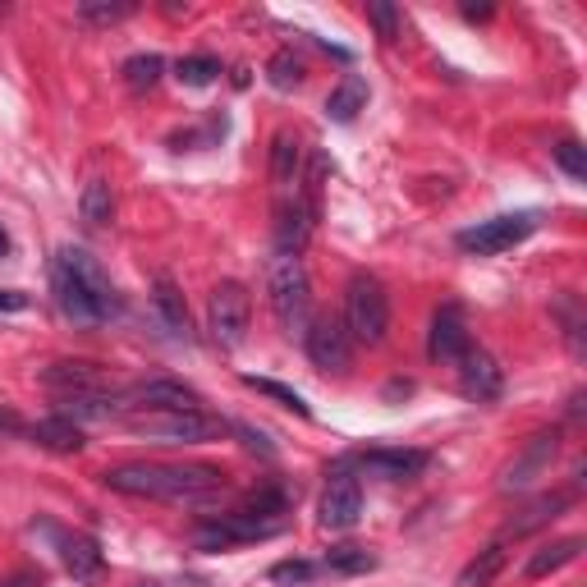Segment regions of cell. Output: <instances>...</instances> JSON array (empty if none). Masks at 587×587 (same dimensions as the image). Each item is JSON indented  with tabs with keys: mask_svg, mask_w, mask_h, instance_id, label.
Returning a JSON list of instances; mask_svg holds the SVG:
<instances>
[{
	"mask_svg": "<svg viewBox=\"0 0 587 587\" xmlns=\"http://www.w3.org/2000/svg\"><path fill=\"white\" fill-rule=\"evenodd\" d=\"M326 570H331V574H344V578L372 574V570H377V555L367 551V547H331V551H326Z\"/></svg>",
	"mask_w": 587,
	"mask_h": 587,
	"instance_id": "cell-27",
	"label": "cell"
},
{
	"mask_svg": "<svg viewBox=\"0 0 587 587\" xmlns=\"http://www.w3.org/2000/svg\"><path fill=\"white\" fill-rule=\"evenodd\" d=\"M151 308H157V317L166 321L170 335L188 340V308H184V294L175 290V280H170V276H161L157 285H151Z\"/></svg>",
	"mask_w": 587,
	"mask_h": 587,
	"instance_id": "cell-21",
	"label": "cell"
},
{
	"mask_svg": "<svg viewBox=\"0 0 587 587\" xmlns=\"http://www.w3.org/2000/svg\"><path fill=\"white\" fill-rule=\"evenodd\" d=\"M101 482L120 496L166 500V505H198L225 487V473L211 464H120L106 468Z\"/></svg>",
	"mask_w": 587,
	"mask_h": 587,
	"instance_id": "cell-2",
	"label": "cell"
},
{
	"mask_svg": "<svg viewBox=\"0 0 587 587\" xmlns=\"http://www.w3.org/2000/svg\"><path fill=\"white\" fill-rule=\"evenodd\" d=\"M464 19H468V24H487V19H491V5H464Z\"/></svg>",
	"mask_w": 587,
	"mask_h": 587,
	"instance_id": "cell-38",
	"label": "cell"
},
{
	"mask_svg": "<svg viewBox=\"0 0 587 587\" xmlns=\"http://www.w3.org/2000/svg\"><path fill=\"white\" fill-rule=\"evenodd\" d=\"M427 464H431L427 450H400V445H377L358 454V468L381 477V482H413V477H423Z\"/></svg>",
	"mask_w": 587,
	"mask_h": 587,
	"instance_id": "cell-12",
	"label": "cell"
},
{
	"mask_svg": "<svg viewBox=\"0 0 587 587\" xmlns=\"http://www.w3.org/2000/svg\"><path fill=\"white\" fill-rule=\"evenodd\" d=\"M244 386L248 390H257V395H267V400H276L280 408H290V413H298V418H313V408H308V400L298 395L294 386H280V381H271V377H244Z\"/></svg>",
	"mask_w": 587,
	"mask_h": 587,
	"instance_id": "cell-29",
	"label": "cell"
},
{
	"mask_svg": "<svg viewBox=\"0 0 587 587\" xmlns=\"http://www.w3.org/2000/svg\"><path fill=\"white\" fill-rule=\"evenodd\" d=\"M460 367V390L473 400V404H491V400H500V390H505V372H500V363L487 354V350H473L454 363Z\"/></svg>",
	"mask_w": 587,
	"mask_h": 587,
	"instance_id": "cell-15",
	"label": "cell"
},
{
	"mask_svg": "<svg viewBox=\"0 0 587 587\" xmlns=\"http://www.w3.org/2000/svg\"><path fill=\"white\" fill-rule=\"evenodd\" d=\"M271 180L280 188V198H285V193H298L294 184L303 180V143H298V134H290V129H280V134L271 138Z\"/></svg>",
	"mask_w": 587,
	"mask_h": 587,
	"instance_id": "cell-18",
	"label": "cell"
},
{
	"mask_svg": "<svg viewBox=\"0 0 587 587\" xmlns=\"http://www.w3.org/2000/svg\"><path fill=\"white\" fill-rule=\"evenodd\" d=\"M285 524L280 518H257L248 510H234V514H211L193 528V547L198 551H230V547H244V541H267L280 537Z\"/></svg>",
	"mask_w": 587,
	"mask_h": 587,
	"instance_id": "cell-6",
	"label": "cell"
},
{
	"mask_svg": "<svg viewBox=\"0 0 587 587\" xmlns=\"http://www.w3.org/2000/svg\"><path fill=\"white\" fill-rule=\"evenodd\" d=\"M51 294H56V308L64 313V321L83 326V331H93V326H106L120 317V290L111 285V276L101 271V262L88 253V248H74L64 244L51 262Z\"/></svg>",
	"mask_w": 587,
	"mask_h": 587,
	"instance_id": "cell-1",
	"label": "cell"
},
{
	"mask_svg": "<svg viewBox=\"0 0 587 587\" xmlns=\"http://www.w3.org/2000/svg\"><path fill=\"white\" fill-rule=\"evenodd\" d=\"M78 216H83V225H93V230H101L106 221H111V216H115V193H111V184H106V180H93L88 188H83Z\"/></svg>",
	"mask_w": 587,
	"mask_h": 587,
	"instance_id": "cell-26",
	"label": "cell"
},
{
	"mask_svg": "<svg viewBox=\"0 0 587 587\" xmlns=\"http://www.w3.org/2000/svg\"><path fill=\"white\" fill-rule=\"evenodd\" d=\"M468 350H473V335L464 326V313L441 308L437 317H431V331H427V358L431 363H460Z\"/></svg>",
	"mask_w": 587,
	"mask_h": 587,
	"instance_id": "cell-16",
	"label": "cell"
},
{
	"mask_svg": "<svg viewBox=\"0 0 587 587\" xmlns=\"http://www.w3.org/2000/svg\"><path fill=\"white\" fill-rule=\"evenodd\" d=\"M60 560H64V570H70L78 583H93V578L101 574V564H106L97 537H88V533L60 537Z\"/></svg>",
	"mask_w": 587,
	"mask_h": 587,
	"instance_id": "cell-19",
	"label": "cell"
},
{
	"mask_svg": "<svg viewBox=\"0 0 587 587\" xmlns=\"http://www.w3.org/2000/svg\"><path fill=\"white\" fill-rule=\"evenodd\" d=\"M560 510H570V491H555V496L533 500L524 514L505 524V537H528V533H537V528H547L551 518H560Z\"/></svg>",
	"mask_w": 587,
	"mask_h": 587,
	"instance_id": "cell-22",
	"label": "cell"
},
{
	"mask_svg": "<svg viewBox=\"0 0 587 587\" xmlns=\"http://www.w3.org/2000/svg\"><path fill=\"white\" fill-rule=\"evenodd\" d=\"M358 111H367V78L344 74V78H340V88L326 97V115H331L335 124H350Z\"/></svg>",
	"mask_w": 587,
	"mask_h": 587,
	"instance_id": "cell-23",
	"label": "cell"
},
{
	"mask_svg": "<svg viewBox=\"0 0 587 587\" xmlns=\"http://www.w3.org/2000/svg\"><path fill=\"white\" fill-rule=\"evenodd\" d=\"M120 423H124V431H134L143 441H157V445H203L230 431V423L207 408H134Z\"/></svg>",
	"mask_w": 587,
	"mask_h": 587,
	"instance_id": "cell-3",
	"label": "cell"
},
{
	"mask_svg": "<svg viewBox=\"0 0 587 587\" xmlns=\"http://www.w3.org/2000/svg\"><path fill=\"white\" fill-rule=\"evenodd\" d=\"M216 74H221V60H216V56H184V60H175V78L184 83V88H207V83H216Z\"/></svg>",
	"mask_w": 587,
	"mask_h": 587,
	"instance_id": "cell-32",
	"label": "cell"
},
{
	"mask_svg": "<svg viewBox=\"0 0 587 587\" xmlns=\"http://www.w3.org/2000/svg\"><path fill=\"white\" fill-rule=\"evenodd\" d=\"M248 321H253V294L239 280H221L207 298V331L221 350H239L248 340Z\"/></svg>",
	"mask_w": 587,
	"mask_h": 587,
	"instance_id": "cell-7",
	"label": "cell"
},
{
	"mask_svg": "<svg viewBox=\"0 0 587 587\" xmlns=\"http://www.w3.org/2000/svg\"><path fill=\"white\" fill-rule=\"evenodd\" d=\"M28 294H19V290H0V313H24L28 308Z\"/></svg>",
	"mask_w": 587,
	"mask_h": 587,
	"instance_id": "cell-37",
	"label": "cell"
},
{
	"mask_svg": "<svg viewBox=\"0 0 587 587\" xmlns=\"http://www.w3.org/2000/svg\"><path fill=\"white\" fill-rule=\"evenodd\" d=\"M161 74H166V60H161L157 51H147V56H129V60H124V83H129L134 93L157 88Z\"/></svg>",
	"mask_w": 587,
	"mask_h": 587,
	"instance_id": "cell-28",
	"label": "cell"
},
{
	"mask_svg": "<svg viewBox=\"0 0 587 587\" xmlns=\"http://www.w3.org/2000/svg\"><path fill=\"white\" fill-rule=\"evenodd\" d=\"M303 350L326 377H344L354 367V340L340 317H313L308 331H303Z\"/></svg>",
	"mask_w": 587,
	"mask_h": 587,
	"instance_id": "cell-9",
	"label": "cell"
},
{
	"mask_svg": "<svg viewBox=\"0 0 587 587\" xmlns=\"http://www.w3.org/2000/svg\"><path fill=\"white\" fill-rule=\"evenodd\" d=\"M28 437L41 445V450H56V454H78L83 445V427L74 418H64V413H51V418H41L37 427H28Z\"/></svg>",
	"mask_w": 587,
	"mask_h": 587,
	"instance_id": "cell-20",
	"label": "cell"
},
{
	"mask_svg": "<svg viewBox=\"0 0 587 587\" xmlns=\"http://www.w3.org/2000/svg\"><path fill=\"white\" fill-rule=\"evenodd\" d=\"M5 587H41V578H37V574H14Z\"/></svg>",
	"mask_w": 587,
	"mask_h": 587,
	"instance_id": "cell-39",
	"label": "cell"
},
{
	"mask_svg": "<svg viewBox=\"0 0 587 587\" xmlns=\"http://www.w3.org/2000/svg\"><path fill=\"white\" fill-rule=\"evenodd\" d=\"M367 24L377 28V37L386 41H400V33H404V19H400V5H390V0H372V5H367Z\"/></svg>",
	"mask_w": 587,
	"mask_h": 587,
	"instance_id": "cell-33",
	"label": "cell"
},
{
	"mask_svg": "<svg viewBox=\"0 0 587 587\" xmlns=\"http://www.w3.org/2000/svg\"><path fill=\"white\" fill-rule=\"evenodd\" d=\"M313 221H317V207L303 198V193H285V198L276 203V248L303 253L313 239Z\"/></svg>",
	"mask_w": 587,
	"mask_h": 587,
	"instance_id": "cell-14",
	"label": "cell"
},
{
	"mask_svg": "<svg viewBox=\"0 0 587 587\" xmlns=\"http://www.w3.org/2000/svg\"><path fill=\"white\" fill-rule=\"evenodd\" d=\"M41 386L56 390V395H101L111 390V372L101 363H88V358H60L51 367H41Z\"/></svg>",
	"mask_w": 587,
	"mask_h": 587,
	"instance_id": "cell-11",
	"label": "cell"
},
{
	"mask_svg": "<svg viewBox=\"0 0 587 587\" xmlns=\"http://www.w3.org/2000/svg\"><path fill=\"white\" fill-rule=\"evenodd\" d=\"M267 83H271L276 93H294L298 83H303V60L294 51H276L267 60Z\"/></svg>",
	"mask_w": 587,
	"mask_h": 587,
	"instance_id": "cell-30",
	"label": "cell"
},
{
	"mask_svg": "<svg viewBox=\"0 0 587 587\" xmlns=\"http://www.w3.org/2000/svg\"><path fill=\"white\" fill-rule=\"evenodd\" d=\"M134 14V0H83L78 5V19L83 24H97V28H111L120 19Z\"/></svg>",
	"mask_w": 587,
	"mask_h": 587,
	"instance_id": "cell-31",
	"label": "cell"
},
{
	"mask_svg": "<svg viewBox=\"0 0 587 587\" xmlns=\"http://www.w3.org/2000/svg\"><path fill=\"white\" fill-rule=\"evenodd\" d=\"M555 450H560V431H537V437L524 445V454L505 468V491H518V487H528V482H537L541 473L551 468V460H555Z\"/></svg>",
	"mask_w": 587,
	"mask_h": 587,
	"instance_id": "cell-17",
	"label": "cell"
},
{
	"mask_svg": "<svg viewBox=\"0 0 587 587\" xmlns=\"http://www.w3.org/2000/svg\"><path fill=\"white\" fill-rule=\"evenodd\" d=\"M313 574H317V564H308V560H280L271 570V583H308Z\"/></svg>",
	"mask_w": 587,
	"mask_h": 587,
	"instance_id": "cell-35",
	"label": "cell"
},
{
	"mask_svg": "<svg viewBox=\"0 0 587 587\" xmlns=\"http://www.w3.org/2000/svg\"><path fill=\"white\" fill-rule=\"evenodd\" d=\"M124 408H203V395L193 386L175 381V377H151L124 390Z\"/></svg>",
	"mask_w": 587,
	"mask_h": 587,
	"instance_id": "cell-13",
	"label": "cell"
},
{
	"mask_svg": "<svg viewBox=\"0 0 587 587\" xmlns=\"http://www.w3.org/2000/svg\"><path fill=\"white\" fill-rule=\"evenodd\" d=\"M505 541H491L487 551H477L464 570H460V583L454 587H491L496 578H500V570H505Z\"/></svg>",
	"mask_w": 587,
	"mask_h": 587,
	"instance_id": "cell-24",
	"label": "cell"
},
{
	"mask_svg": "<svg viewBox=\"0 0 587 587\" xmlns=\"http://www.w3.org/2000/svg\"><path fill=\"white\" fill-rule=\"evenodd\" d=\"M230 431H234V437H239V441H244L248 450H257V454H267V460H271V454H276V445H267V437H262V431H253V427H244V423H230Z\"/></svg>",
	"mask_w": 587,
	"mask_h": 587,
	"instance_id": "cell-36",
	"label": "cell"
},
{
	"mask_svg": "<svg viewBox=\"0 0 587 587\" xmlns=\"http://www.w3.org/2000/svg\"><path fill=\"white\" fill-rule=\"evenodd\" d=\"M358 514H363V487H358V477L344 473V468H335L331 482H326V491H321L317 524L331 528V533H344V528L358 524Z\"/></svg>",
	"mask_w": 587,
	"mask_h": 587,
	"instance_id": "cell-10",
	"label": "cell"
},
{
	"mask_svg": "<svg viewBox=\"0 0 587 587\" xmlns=\"http://www.w3.org/2000/svg\"><path fill=\"white\" fill-rule=\"evenodd\" d=\"M267 298H271V313L285 331L303 335L313 321V280H308V267H303L298 253H271L267 257Z\"/></svg>",
	"mask_w": 587,
	"mask_h": 587,
	"instance_id": "cell-4",
	"label": "cell"
},
{
	"mask_svg": "<svg viewBox=\"0 0 587 587\" xmlns=\"http://www.w3.org/2000/svg\"><path fill=\"white\" fill-rule=\"evenodd\" d=\"M551 157H555V166L564 170L570 180H587V151H583V143H574V138H564V143H555L551 147Z\"/></svg>",
	"mask_w": 587,
	"mask_h": 587,
	"instance_id": "cell-34",
	"label": "cell"
},
{
	"mask_svg": "<svg viewBox=\"0 0 587 587\" xmlns=\"http://www.w3.org/2000/svg\"><path fill=\"white\" fill-rule=\"evenodd\" d=\"M583 555V537H560V541H547L533 560H528V578H547V574H555V570H564V564H574Z\"/></svg>",
	"mask_w": 587,
	"mask_h": 587,
	"instance_id": "cell-25",
	"label": "cell"
},
{
	"mask_svg": "<svg viewBox=\"0 0 587 587\" xmlns=\"http://www.w3.org/2000/svg\"><path fill=\"white\" fill-rule=\"evenodd\" d=\"M344 331H350L354 344H367L377 350L390 331V294L377 276H354L350 290H344Z\"/></svg>",
	"mask_w": 587,
	"mask_h": 587,
	"instance_id": "cell-5",
	"label": "cell"
},
{
	"mask_svg": "<svg viewBox=\"0 0 587 587\" xmlns=\"http://www.w3.org/2000/svg\"><path fill=\"white\" fill-rule=\"evenodd\" d=\"M537 225H541L537 211H510V216H491V221H477V225L460 230L454 244H460L464 253H477V257H496V253L518 248Z\"/></svg>",
	"mask_w": 587,
	"mask_h": 587,
	"instance_id": "cell-8",
	"label": "cell"
},
{
	"mask_svg": "<svg viewBox=\"0 0 587 587\" xmlns=\"http://www.w3.org/2000/svg\"><path fill=\"white\" fill-rule=\"evenodd\" d=\"M5 253H10V234H5V230H0V257H5Z\"/></svg>",
	"mask_w": 587,
	"mask_h": 587,
	"instance_id": "cell-40",
	"label": "cell"
}]
</instances>
